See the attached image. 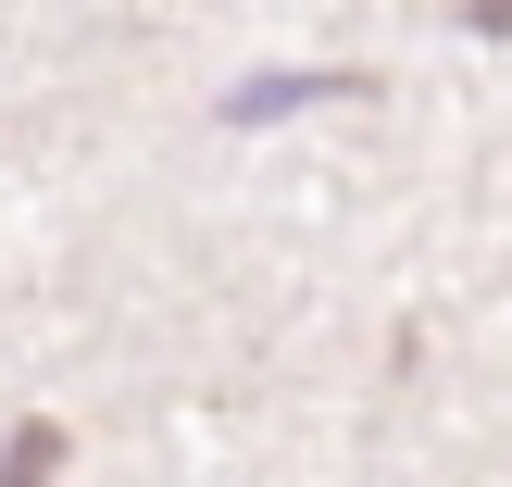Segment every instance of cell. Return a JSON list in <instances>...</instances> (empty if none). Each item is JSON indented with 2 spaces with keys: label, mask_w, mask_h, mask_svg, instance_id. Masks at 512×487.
I'll return each mask as SVG.
<instances>
[{
  "label": "cell",
  "mask_w": 512,
  "mask_h": 487,
  "mask_svg": "<svg viewBox=\"0 0 512 487\" xmlns=\"http://www.w3.org/2000/svg\"><path fill=\"white\" fill-rule=\"evenodd\" d=\"M300 100H363V75H250L225 100V125H263V113H300Z\"/></svg>",
  "instance_id": "cell-1"
},
{
  "label": "cell",
  "mask_w": 512,
  "mask_h": 487,
  "mask_svg": "<svg viewBox=\"0 0 512 487\" xmlns=\"http://www.w3.org/2000/svg\"><path fill=\"white\" fill-rule=\"evenodd\" d=\"M50 463H63V425H25V438L0 450V487H50Z\"/></svg>",
  "instance_id": "cell-2"
}]
</instances>
